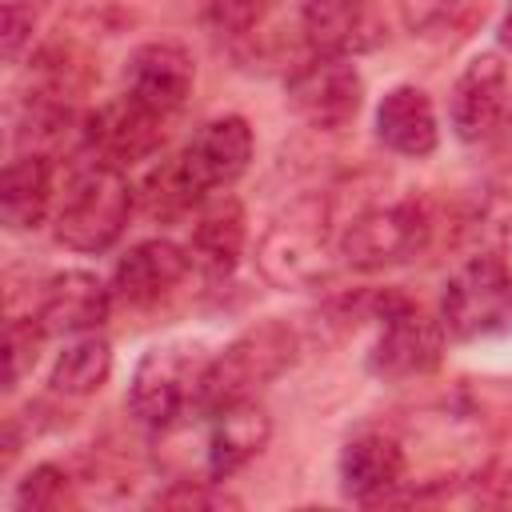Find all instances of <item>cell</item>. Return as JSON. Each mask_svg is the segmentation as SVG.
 <instances>
[{"label": "cell", "mask_w": 512, "mask_h": 512, "mask_svg": "<svg viewBox=\"0 0 512 512\" xmlns=\"http://www.w3.org/2000/svg\"><path fill=\"white\" fill-rule=\"evenodd\" d=\"M340 260V232L324 196H296L256 240V264L276 288H320Z\"/></svg>", "instance_id": "1"}, {"label": "cell", "mask_w": 512, "mask_h": 512, "mask_svg": "<svg viewBox=\"0 0 512 512\" xmlns=\"http://www.w3.org/2000/svg\"><path fill=\"white\" fill-rule=\"evenodd\" d=\"M208 360L212 352L196 340H160L144 348L128 376V396H124L128 416L152 432H164L196 416Z\"/></svg>", "instance_id": "2"}, {"label": "cell", "mask_w": 512, "mask_h": 512, "mask_svg": "<svg viewBox=\"0 0 512 512\" xmlns=\"http://www.w3.org/2000/svg\"><path fill=\"white\" fill-rule=\"evenodd\" d=\"M132 208H136V188L128 184V172L104 160H88L72 172L60 208L52 216L56 224L52 232L64 248L96 256L124 236Z\"/></svg>", "instance_id": "3"}, {"label": "cell", "mask_w": 512, "mask_h": 512, "mask_svg": "<svg viewBox=\"0 0 512 512\" xmlns=\"http://www.w3.org/2000/svg\"><path fill=\"white\" fill-rule=\"evenodd\" d=\"M300 356V332L284 320H260L232 336L220 352H212L200 392V412L260 400V392L280 380Z\"/></svg>", "instance_id": "4"}, {"label": "cell", "mask_w": 512, "mask_h": 512, "mask_svg": "<svg viewBox=\"0 0 512 512\" xmlns=\"http://www.w3.org/2000/svg\"><path fill=\"white\" fill-rule=\"evenodd\" d=\"M440 324L452 340L476 344L512 328V264L500 252L468 256L440 288Z\"/></svg>", "instance_id": "5"}, {"label": "cell", "mask_w": 512, "mask_h": 512, "mask_svg": "<svg viewBox=\"0 0 512 512\" xmlns=\"http://www.w3.org/2000/svg\"><path fill=\"white\" fill-rule=\"evenodd\" d=\"M432 244V216L416 200L372 204L340 228V264L352 272H388L412 264Z\"/></svg>", "instance_id": "6"}, {"label": "cell", "mask_w": 512, "mask_h": 512, "mask_svg": "<svg viewBox=\"0 0 512 512\" xmlns=\"http://www.w3.org/2000/svg\"><path fill=\"white\" fill-rule=\"evenodd\" d=\"M444 324L400 292H380L376 340L368 348V372L380 380H420L444 360Z\"/></svg>", "instance_id": "7"}, {"label": "cell", "mask_w": 512, "mask_h": 512, "mask_svg": "<svg viewBox=\"0 0 512 512\" xmlns=\"http://www.w3.org/2000/svg\"><path fill=\"white\" fill-rule=\"evenodd\" d=\"M288 108L316 132H340L364 108V76L352 56L312 52L284 80Z\"/></svg>", "instance_id": "8"}, {"label": "cell", "mask_w": 512, "mask_h": 512, "mask_svg": "<svg viewBox=\"0 0 512 512\" xmlns=\"http://www.w3.org/2000/svg\"><path fill=\"white\" fill-rule=\"evenodd\" d=\"M164 136H168V116L136 104L128 92H120L116 100L100 104L80 120V144L88 160H104L124 172L140 160H152L164 148Z\"/></svg>", "instance_id": "9"}, {"label": "cell", "mask_w": 512, "mask_h": 512, "mask_svg": "<svg viewBox=\"0 0 512 512\" xmlns=\"http://www.w3.org/2000/svg\"><path fill=\"white\" fill-rule=\"evenodd\" d=\"M508 104H512V72L504 64V56L500 52H476L460 68V76L452 80L448 124H452L456 140L480 144L500 128Z\"/></svg>", "instance_id": "10"}, {"label": "cell", "mask_w": 512, "mask_h": 512, "mask_svg": "<svg viewBox=\"0 0 512 512\" xmlns=\"http://www.w3.org/2000/svg\"><path fill=\"white\" fill-rule=\"evenodd\" d=\"M200 420V476L228 480L248 460H256L272 436V416L260 400L224 404L212 412H196Z\"/></svg>", "instance_id": "11"}, {"label": "cell", "mask_w": 512, "mask_h": 512, "mask_svg": "<svg viewBox=\"0 0 512 512\" xmlns=\"http://www.w3.org/2000/svg\"><path fill=\"white\" fill-rule=\"evenodd\" d=\"M336 480L352 504H392V500H404L408 456L400 440L368 428L344 440L336 456Z\"/></svg>", "instance_id": "12"}, {"label": "cell", "mask_w": 512, "mask_h": 512, "mask_svg": "<svg viewBox=\"0 0 512 512\" xmlns=\"http://www.w3.org/2000/svg\"><path fill=\"white\" fill-rule=\"evenodd\" d=\"M188 272H192L188 248L176 244V240H168V236H152V240L132 244V248L116 260L108 284H112L116 304L144 312V308L164 304V300L188 280Z\"/></svg>", "instance_id": "13"}, {"label": "cell", "mask_w": 512, "mask_h": 512, "mask_svg": "<svg viewBox=\"0 0 512 512\" xmlns=\"http://www.w3.org/2000/svg\"><path fill=\"white\" fill-rule=\"evenodd\" d=\"M192 88H196V64L188 48L176 40H148L132 48L124 60V92L168 120L188 104Z\"/></svg>", "instance_id": "14"}, {"label": "cell", "mask_w": 512, "mask_h": 512, "mask_svg": "<svg viewBox=\"0 0 512 512\" xmlns=\"http://www.w3.org/2000/svg\"><path fill=\"white\" fill-rule=\"evenodd\" d=\"M252 152H256V136H252L248 120L236 116V112H228V116L204 120L192 132V140L180 148V164L188 168V176L196 180V188L208 196V192L232 188L248 172Z\"/></svg>", "instance_id": "15"}, {"label": "cell", "mask_w": 512, "mask_h": 512, "mask_svg": "<svg viewBox=\"0 0 512 512\" xmlns=\"http://www.w3.org/2000/svg\"><path fill=\"white\" fill-rule=\"evenodd\" d=\"M112 304H116L112 284H104L88 268H64V272L44 280L36 316L48 328V336L72 340V336L100 332L108 324V316H112Z\"/></svg>", "instance_id": "16"}, {"label": "cell", "mask_w": 512, "mask_h": 512, "mask_svg": "<svg viewBox=\"0 0 512 512\" xmlns=\"http://www.w3.org/2000/svg\"><path fill=\"white\" fill-rule=\"evenodd\" d=\"M300 28L312 52L360 56L384 40L380 0H300Z\"/></svg>", "instance_id": "17"}, {"label": "cell", "mask_w": 512, "mask_h": 512, "mask_svg": "<svg viewBox=\"0 0 512 512\" xmlns=\"http://www.w3.org/2000/svg\"><path fill=\"white\" fill-rule=\"evenodd\" d=\"M376 140L404 160L432 156L440 144V120L432 96L416 84H392L376 104Z\"/></svg>", "instance_id": "18"}, {"label": "cell", "mask_w": 512, "mask_h": 512, "mask_svg": "<svg viewBox=\"0 0 512 512\" xmlns=\"http://www.w3.org/2000/svg\"><path fill=\"white\" fill-rule=\"evenodd\" d=\"M56 204V164L40 148L16 152L0 172V220L8 232H32Z\"/></svg>", "instance_id": "19"}, {"label": "cell", "mask_w": 512, "mask_h": 512, "mask_svg": "<svg viewBox=\"0 0 512 512\" xmlns=\"http://www.w3.org/2000/svg\"><path fill=\"white\" fill-rule=\"evenodd\" d=\"M184 248L192 256V268H200L204 276H212V280L232 276L248 248V220H244L240 200L224 196V200L200 204Z\"/></svg>", "instance_id": "20"}, {"label": "cell", "mask_w": 512, "mask_h": 512, "mask_svg": "<svg viewBox=\"0 0 512 512\" xmlns=\"http://www.w3.org/2000/svg\"><path fill=\"white\" fill-rule=\"evenodd\" d=\"M96 80V64L88 60V52L72 40H56V44H44L32 60H28V88L24 96L28 100H40V104H56V108H76V100L92 88Z\"/></svg>", "instance_id": "21"}, {"label": "cell", "mask_w": 512, "mask_h": 512, "mask_svg": "<svg viewBox=\"0 0 512 512\" xmlns=\"http://www.w3.org/2000/svg\"><path fill=\"white\" fill-rule=\"evenodd\" d=\"M112 376V344L100 336V332H88V336H72L52 368H48V388L56 396H68V400H80V396H92L108 384Z\"/></svg>", "instance_id": "22"}, {"label": "cell", "mask_w": 512, "mask_h": 512, "mask_svg": "<svg viewBox=\"0 0 512 512\" xmlns=\"http://www.w3.org/2000/svg\"><path fill=\"white\" fill-rule=\"evenodd\" d=\"M140 208L152 216V220H184L192 208L204 204V192L196 188V180L188 176V168L180 164V152L160 160L144 184H140Z\"/></svg>", "instance_id": "23"}, {"label": "cell", "mask_w": 512, "mask_h": 512, "mask_svg": "<svg viewBox=\"0 0 512 512\" xmlns=\"http://www.w3.org/2000/svg\"><path fill=\"white\" fill-rule=\"evenodd\" d=\"M44 340H48V328L40 324L36 312L8 320V332H4V392H16L32 376Z\"/></svg>", "instance_id": "24"}, {"label": "cell", "mask_w": 512, "mask_h": 512, "mask_svg": "<svg viewBox=\"0 0 512 512\" xmlns=\"http://www.w3.org/2000/svg\"><path fill=\"white\" fill-rule=\"evenodd\" d=\"M12 504H16L20 512H56V508H64V504H76V480H72L60 464L44 460V464H36V468L16 484Z\"/></svg>", "instance_id": "25"}, {"label": "cell", "mask_w": 512, "mask_h": 512, "mask_svg": "<svg viewBox=\"0 0 512 512\" xmlns=\"http://www.w3.org/2000/svg\"><path fill=\"white\" fill-rule=\"evenodd\" d=\"M204 28L224 44H244L264 24L268 0H204Z\"/></svg>", "instance_id": "26"}, {"label": "cell", "mask_w": 512, "mask_h": 512, "mask_svg": "<svg viewBox=\"0 0 512 512\" xmlns=\"http://www.w3.org/2000/svg\"><path fill=\"white\" fill-rule=\"evenodd\" d=\"M48 8H52V0H0V40H4L8 64H16L32 48Z\"/></svg>", "instance_id": "27"}, {"label": "cell", "mask_w": 512, "mask_h": 512, "mask_svg": "<svg viewBox=\"0 0 512 512\" xmlns=\"http://www.w3.org/2000/svg\"><path fill=\"white\" fill-rule=\"evenodd\" d=\"M152 508H240V496H232L224 488V480H212V476H180L172 480L168 488H160L152 496Z\"/></svg>", "instance_id": "28"}, {"label": "cell", "mask_w": 512, "mask_h": 512, "mask_svg": "<svg viewBox=\"0 0 512 512\" xmlns=\"http://www.w3.org/2000/svg\"><path fill=\"white\" fill-rule=\"evenodd\" d=\"M396 4H400L404 28L408 32H420V36L444 28L452 20V12L460 8V0H396Z\"/></svg>", "instance_id": "29"}, {"label": "cell", "mask_w": 512, "mask_h": 512, "mask_svg": "<svg viewBox=\"0 0 512 512\" xmlns=\"http://www.w3.org/2000/svg\"><path fill=\"white\" fill-rule=\"evenodd\" d=\"M472 500L488 508H512V464L500 460L472 480Z\"/></svg>", "instance_id": "30"}, {"label": "cell", "mask_w": 512, "mask_h": 512, "mask_svg": "<svg viewBox=\"0 0 512 512\" xmlns=\"http://www.w3.org/2000/svg\"><path fill=\"white\" fill-rule=\"evenodd\" d=\"M496 36H500V44H504V48H512V0H504V8H500Z\"/></svg>", "instance_id": "31"}]
</instances>
